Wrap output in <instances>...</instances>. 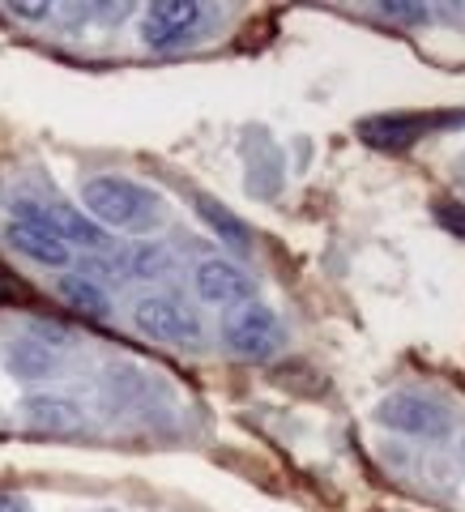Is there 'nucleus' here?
<instances>
[{"mask_svg": "<svg viewBox=\"0 0 465 512\" xmlns=\"http://www.w3.org/2000/svg\"><path fill=\"white\" fill-rule=\"evenodd\" d=\"M82 205L86 218L99 222V227H116V231H150L158 218H163V201L158 192L141 188L124 175H94L82 184Z\"/></svg>", "mask_w": 465, "mask_h": 512, "instance_id": "f257e3e1", "label": "nucleus"}, {"mask_svg": "<svg viewBox=\"0 0 465 512\" xmlns=\"http://www.w3.org/2000/svg\"><path fill=\"white\" fill-rule=\"evenodd\" d=\"M192 286H197V295L205 303H214V308H235V303L256 299L252 274H244L235 261H222V256H210V261H201L192 269Z\"/></svg>", "mask_w": 465, "mask_h": 512, "instance_id": "423d86ee", "label": "nucleus"}, {"mask_svg": "<svg viewBox=\"0 0 465 512\" xmlns=\"http://www.w3.org/2000/svg\"><path fill=\"white\" fill-rule=\"evenodd\" d=\"M380 13L389 22H406V26H419V22H431V9L427 5H402V0H384Z\"/></svg>", "mask_w": 465, "mask_h": 512, "instance_id": "4468645a", "label": "nucleus"}, {"mask_svg": "<svg viewBox=\"0 0 465 512\" xmlns=\"http://www.w3.org/2000/svg\"><path fill=\"white\" fill-rule=\"evenodd\" d=\"M116 269L124 278H163L171 269V252L163 244H154V239H146V244H133L124 256H116Z\"/></svg>", "mask_w": 465, "mask_h": 512, "instance_id": "f8f14e48", "label": "nucleus"}, {"mask_svg": "<svg viewBox=\"0 0 465 512\" xmlns=\"http://www.w3.org/2000/svg\"><path fill=\"white\" fill-rule=\"evenodd\" d=\"M133 325L137 333H146L150 342H163V346H201V320L197 312L180 303L175 295H141L137 308H133Z\"/></svg>", "mask_w": 465, "mask_h": 512, "instance_id": "20e7f679", "label": "nucleus"}, {"mask_svg": "<svg viewBox=\"0 0 465 512\" xmlns=\"http://www.w3.org/2000/svg\"><path fill=\"white\" fill-rule=\"evenodd\" d=\"M13 18H22V22H43V18H52V0H39V5H22V0H9L5 5Z\"/></svg>", "mask_w": 465, "mask_h": 512, "instance_id": "2eb2a0df", "label": "nucleus"}, {"mask_svg": "<svg viewBox=\"0 0 465 512\" xmlns=\"http://www.w3.org/2000/svg\"><path fill=\"white\" fill-rule=\"evenodd\" d=\"M201 18L205 9L197 0H154L146 18H141V43L154 47V52H171L201 26Z\"/></svg>", "mask_w": 465, "mask_h": 512, "instance_id": "39448f33", "label": "nucleus"}, {"mask_svg": "<svg viewBox=\"0 0 465 512\" xmlns=\"http://www.w3.org/2000/svg\"><path fill=\"white\" fill-rule=\"evenodd\" d=\"M0 512H26V504L13 500V495H0Z\"/></svg>", "mask_w": 465, "mask_h": 512, "instance_id": "dca6fc26", "label": "nucleus"}, {"mask_svg": "<svg viewBox=\"0 0 465 512\" xmlns=\"http://www.w3.org/2000/svg\"><path fill=\"white\" fill-rule=\"evenodd\" d=\"M5 239H9V248H13V252H22L26 261L47 265V269H64V265H69V256H73L69 244H60L52 231L30 227V222H9V227H5Z\"/></svg>", "mask_w": 465, "mask_h": 512, "instance_id": "1a4fd4ad", "label": "nucleus"}, {"mask_svg": "<svg viewBox=\"0 0 465 512\" xmlns=\"http://www.w3.org/2000/svg\"><path fill=\"white\" fill-rule=\"evenodd\" d=\"M56 291H60V299L69 303V308H77L82 316H94V320H107L111 316V299H107V291L94 278H86V274H64L60 282H56Z\"/></svg>", "mask_w": 465, "mask_h": 512, "instance_id": "9b49d317", "label": "nucleus"}, {"mask_svg": "<svg viewBox=\"0 0 465 512\" xmlns=\"http://www.w3.org/2000/svg\"><path fill=\"white\" fill-rule=\"evenodd\" d=\"M5 363L13 367V376H22V380H43L56 372V355L43 342H13L5 350Z\"/></svg>", "mask_w": 465, "mask_h": 512, "instance_id": "ddd939ff", "label": "nucleus"}, {"mask_svg": "<svg viewBox=\"0 0 465 512\" xmlns=\"http://www.w3.org/2000/svg\"><path fill=\"white\" fill-rule=\"evenodd\" d=\"M13 222H30V227H43V231H52L60 244L86 248V252H103V248L111 244L99 222H90L82 210H73V205H60V201L43 205V201L18 197V201H13Z\"/></svg>", "mask_w": 465, "mask_h": 512, "instance_id": "7ed1b4c3", "label": "nucleus"}, {"mask_svg": "<svg viewBox=\"0 0 465 512\" xmlns=\"http://www.w3.org/2000/svg\"><path fill=\"white\" fill-rule=\"evenodd\" d=\"M22 419L30 431H39V436H77V431H86L82 406L69 402V397H52V393L26 397Z\"/></svg>", "mask_w": 465, "mask_h": 512, "instance_id": "6e6552de", "label": "nucleus"}, {"mask_svg": "<svg viewBox=\"0 0 465 512\" xmlns=\"http://www.w3.org/2000/svg\"><path fill=\"white\" fill-rule=\"evenodd\" d=\"M376 419L393 431H406V436H444L448 431V414L436 402L414 393H393L389 402H380Z\"/></svg>", "mask_w": 465, "mask_h": 512, "instance_id": "0eeeda50", "label": "nucleus"}, {"mask_svg": "<svg viewBox=\"0 0 465 512\" xmlns=\"http://www.w3.org/2000/svg\"><path fill=\"white\" fill-rule=\"evenodd\" d=\"M197 218H201L205 227H210L231 252H248V248H252L248 222H244V218H235L222 201H214V197H197Z\"/></svg>", "mask_w": 465, "mask_h": 512, "instance_id": "9d476101", "label": "nucleus"}, {"mask_svg": "<svg viewBox=\"0 0 465 512\" xmlns=\"http://www.w3.org/2000/svg\"><path fill=\"white\" fill-rule=\"evenodd\" d=\"M222 342H227L235 359L265 363L282 346V325H278L274 308H265L261 299H248V303L227 308V316H222Z\"/></svg>", "mask_w": 465, "mask_h": 512, "instance_id": "f03ea898", "label": "nucleus"}]
</instances>
